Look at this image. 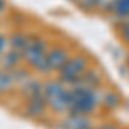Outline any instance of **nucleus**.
Here are the masks:
<instances>
[{
  "mask_svg": "<svg viewBox=\"0 0 129 129\" xmlns=\"http://www.w3.org/2000/svg\"><path fill=\"white\" fill-rule=\"evenodd\" d=\"M47 102L43 96H36V98H28L26 100V105H24V112L26 115H29L33 119H40L45 115L47 112Z\"/></svg>",
  "mask_w": 129,
  "mask_h": 129,
  "instance_id": "423d86ee",
  "label": "nucleus"
},
{
  "mask_svg": "<svg viewBox=\"0 0 129 129\" xmlns=\"http://www.w3.org/2000/svg\"><path fill=\"white\" fill-rule=\"evenodd\" d=\"M100 129H117V127H115V126H110V124H109V126H102Z\"/></svg>",
  "mask_w": 129,
  "mask_h": 129,
  "instance_id": "a211bd4d",
  "label": "nucleus"
},
{
  "mask_svg": "<svg viewBox=\"0 0 129 129\" xmlns=\"http://www.w3.org/2000/svg\"><path fill=\"white\" fill-rule=\"evenodd\" d=\"M22 60V55L16 50L9 48L4 55H0V69L5 71H12L16 67H19V62Z\"/></svg>",
  "mask_w": 129,
  "mask_h": 129,
  "instance_id": "0eeeda50",
  "label": "nucleus"
},
{
  "mask_svg": "<svg viewBox=\"0 0 129 129\" xmlns=\"http://www.w3.org/2000/svg\"><path fill=\"white\" fill-rule=\"evenodd\" d=\"M120 38L129 43V22H124L122 26H120Z\"/></svg>",
  "mask_w": 129,
  "mask_h": 129,
  "instance_id": "dca6fc26",
  "label": "nucleus"
},
{
  "mask_svg": "<svg viewBox=\"0 0 129 129\" xmlns=\"http://www.w3.org/2000/svg\"><path fill=\"white\" fill-rule=\"evenodd\" d=\"M100 81H102V78H100V74L96 71L86 69V72L79 78V81H78L76 84H78V86H84V88H98ZM72 86H74V84H72Z\"/></svg>",
  "mask_w": 129,
  "mask_h": 129,
  "instance_id": "9d476101",
  "label": "nucleus"
},
{
  "mask_svg": "<svg viewBox=\"0 0 129 129\" xmlns=\"http://www.w3.org/2000/svg\"><path fill=\"white\" fill-rule=\"evenodd\" d=\"M86 69H88V59L86 57H83V55L69 57L66 66L59 71V79L64 84L72 86V84H76L79 81V78L86 72Z\"/></svg>",
  "mask_w": 129,
  "mask_h": 129,
  "instance_id": "20e7f679",
  "label": "nucleus"
},
{
  "mask_svg": "<svg viewBox=\"0 0 129 129\" xmlns=\"http://www.w3.org/2000/svg\"><path fill=\"white\" fill-rule=\"evenodd\" d=\"M83 129H93V127H89V126H86V127H83Z\"/></svg>",
  "mask_w": 129,
  "mask_h": 129,
  "instance_id": "6ab92c4d",
  "label": "nucleus"
},
{
  "mask_svg": "<svg viewBox=\"0 0 129 129\" xmlns=\"http://www.w3.org/2000/svg\"><path fill=\"white\" fill-rule=\"evenodd\" d=\"M110 10L119 17L129 16V0H114L110 4Z\"/></svg>",
  "mask_w": 129,
  "mask_h": 129,
  "instance_id": "4468645a",
  "label": "nucleus"
},
{
  "mask_svg": "<svg viewBox=\"0 0 129 129\" xmlns=\"http://www.w3.org/2000/svg\"><path fill=\"white\" fill-rule=\"evenodd\" d=\"M69 60V52L64 48V47H52L47 52V66H48V72H59L66 62Z\"/></svg>",
  "mask_w": 129,
  "mask_h": 129,
  "instance_id": "39448f33",
  "label": "nucleus"
},
{
  "mask_svg": "<svg viewBox=\"0 0 129 129\" xmlns=\"http://www.w3.org/2000/svg\"><path fill=\"white\" fill-rule=\"evenodd\" d=\"M43 98L47 107L55 114H67L71 110V91L60 79H48L43 83Z\"/></svg>",
  "mask_w": 129,
  "mask_h": 129,
  "instance_id": "f03ea898",
  "label": "nucleus"
},
{
  "mask_svg": "<svg viewBox=\"0 0 129 129\" xmlns=\"http://www.w3.org/2000/svg\"><path fill=\"white\" fill-rule=\"evenodd\" d=\"M89 126L86 117L83 114H78V112H67V115L62 120V127L64 129H83Z\"/></svg>",
  "mask_w": 129,
  "mask_h": 129,
  "instance_id": "6e6552de",
  "label": "nucleus"
},
{
  "mask_svg": "<svg viewBox=\"0 0 129 129\" xmlns=\"http://www.w3.org/2000/svg\"><path fill=\"white\" fill-rule=\"evenodd\" d=\"M26 41H28V35H24L21 31H16V33H12L9 36V48L22 53V50L26 47Z\"/></svg>",
  "mask_w": 129,
  "mask_h": 129,
  "instance_id": "f8f14e48",
  "label": "nucleus"
},
{
  "mask_svg": "<svg viewBox=\"0 0 129 129\" xmlns=\"http://www.w3.org/2000/svg\"><path fill=\"white\" fill-rule=\"evenodd\" d=\"M4 9H5V4H4V0H0V14L4 12Z\"/></svg>",
  "mask_w": 129,
  "mask_h": 129,
  "instance_id": "f3484780",
  "label": "nucleus"
},
{
  "mask_svg": "<svg viewBox=\"0 0 129 129\" xmlns=\"http://www.w3.org/2000/svg\"><path fill=\"white\" fill-rule=\"evenodd\" d=\"M9 50V36L0 35V55H4Z\"/></svg>",
  "mask_w": 129,
  "mask_h": 129,
  "instance_id": "2eb2a0df",
  "label": "nucleus"
},
{
  "mask_svg": "<svg viewBox=\"0 0 129 129\" xmlns=\"http://www.w3.org/2000/svg\"><path fill=\"white\" fill-rule=\"evenodd\" d=\"M12 72V78H14V83H16V88H21V86H24L28 81H29L31 74L28 69H24V67H16V69L10 71Z\"/></svg>",
  "mask_w": 129,
  "mask_h": 129,
  "instance_id": "ddd939ff",
  "label": "nucleus"
},
{
  "mask_svg": "<svg viewBox=\"0 0 129 129\" xmlns=\"http://www.w3.org/2000/svg\"><path fill=\"white\" fill-rule=\"evenodd\" d=\"M71 91V110L69 112H78L83 115H88L95 112L100 105V96L96 93V88H84L74 84Z\"/></svg>",
  "mask_w": 129,
  "mask_h": 129,
  "instance_id": "7ed1b4c3",
  "label": "nucleus"
},
{
  "mask_svg": "<svg viewBox=\"0 0 129 129\" xmlns=\"http://www.w3.org/2000/svg\"><path fill=\"white\" fill-rule=\"evenodd\" d=\"M16 88V83L12 78V72L5 69H0V95H7Z\"/></svg>",
  "mask_w": 129,
  "mask_h": 129,
  "instance_id": "9b49d317",
  "label": "nucleus"
},
{
  "mask_svg": "<svg viewBox=\"0 0 129 129\" xmlns=\"http://www.w3.org/2000/svg\"><path fill=\"white\" fill-rule=\"evenodd\" d=\"M21 91H22V95L28 98H36V96H43V83H40L38 79H35V78H29V81L24 84V86H21Z\"/></svg>",
  "mask_w": 129,
  "mask_h": 129,
  "instance_id": "1a4fd4ad",
  "label": "nucleus"
},
{
  "mask_svg": "<svg viewBox=\"0 0 129 129\" xmlns=\"http://www.w3.org/2000/svg\"><path fill=\"white\" fill-rule=\"evenodd\" d=\"M48 43L38 35H28L26 47L22 50V60L28 64V67L41 74H48V66H47V52H48Z\"/></svg>",
  "mask_w": 129,
  "mask_h": 129,
  "instance_id": "f257e3e1",
  "label": "nucleus"
}]
</instances>
